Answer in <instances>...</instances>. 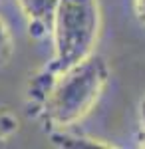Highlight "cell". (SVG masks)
<instances>
[{"instance_id": "cell-1", "label": "cell", "mask_w": 145, "mask_h": 149, "mask_svg": "<svg viewBox=\"0 0 145 149\" xmlns=\"http://www.w3.org/2000/svg\"><path fill=\"white\" fill-rule=\"evenodd\" d=\"M107 80L109 70L105 60L91 54L79 64L58 74L40 117L52 129H68L76 125L100 102Z\"/></svg>"}, {"instance_id": "cell-2", "label": "cell", "mask_w": 145, "mask_h": 149, "mask_svg": "<svg viewBox=\"0 0 145 149\" xmlns=\"http://www.w3.org/2000/svg\"><path fill=\"white\" fill-rule=\"evenodd\" d=\"M100 28V0H60L52 22L54 58L48 66L62 74L89 58L98 44Z\"/></svg>"}, {"instance_id": "cell-3", "label": "cell", "mask_w": 145, "mask_h": 149, "mask_svg": "<svg viewBox=\"0 0 145 149\" xmlns=\"http://www.w3.org/2000/svg\"><path fill=\"white\" fill-rule=\"evenodd\" d=\"M60 0H18L22 14L28 18L30 34L34 38H44L52 32V22Z\"/></svg>"}, {"instance_id": "cell-4", "label": "cell", "mask_w": 145, "mask_h": 149, "mask_svg": "<svg viewBox=\"0 0 145 149\" xmlns=\"http://www.w3.org/2000/svg\"><path fill=\"white\" fill-rule=\"evenodd\" d=\"M56 78H58V72H54L50 66H46L30 80V84H28V105H30V111L34 109V115L42 113L46 97L52 92V86H54Z\"/></svg>"}, {"instance_id": "cell-5", "label": "cell", "mask_w": 145, "mask_h": 149, "mask_svg": "<svg viewBox=\"0 0 145 149\" xmlns=\"http://www.w3.org/2000/svg\"><path fill=\"white\" fill-rule=\"evenodd\" d=\"M52 139V145L56 147H64V149H113V143H105L101 139L96 137H88V135H82V133H72L66 129H52L50 133Z\"/></svg>"}, {"instance_id": "cell-6", "label": "cell", "mask_w": 145, "mask_h": 149, "mask_svg": "<svg viewBox=\"0 0 145 149\" xmlns=\"http://www.w3.org/2000/svg\"><path fill=\"white\" fill-rule=\"evenodd\" d=\"M12 52H14L12 34L8 30V26H6V22L0 18V66L8 64V60L12 58Z\"/></svg>"}, {"instance_id": "cell-7", "label": "cell", "mask_w": 145, "mask_h": 149, "mask_svg": "<svg viewBox=\"0 0 145 149\" xmlns=\"http://www.w3.org/2000/svg\"><path fill=\"white\" fill-rule=\"evenodd\" d=\"M20 127L18 117L6 109H0V143H4L6 139H10Z\"/></svg>"}, {"instance_id": "cell-8", "label": "cell", "mask_w": 145, "mask_h": 149, "mask_svg": "<svg viewBox=\"0 0 145 149\" xmlns=\"http://www.w3.org/2000/svg\"><path fill=\"white\" fill-rule=\"evenodd\" d=\"M133 12L137 20L145 26V0H133Z\"/></svg>"}, {"instance_id": "cell-9", "label": "cell", "mask_w": 145, "mask_h": 149, "mask_svg": "<svg viewBox=\"0 0 145 149\" xmlns=\"http://www.w3.org/2000/svg\"><path fill=\"white\" fill-rule=\"evenodd\" d=\"M139 127L143 131V139H145V97L139 103Z\"/></svg>"}, {"instance_id": "cell-10", "label": "cell", "mask_w": 145, "mask_h": 149, "mask_svg": "<svg viewBox=\"0 0 145 149\" xmlns=\"http://www.w3.org/2000/svg\"><path fill=\"white\" fill-rule=\"evenodd\" d=\"M2 2H4V0H0V4H2Z\"/></svg>"}, {"instance_id": "cell-11", "label": "cell", "mask_w": 145, "mask_h": 149, "mask_svg": "<svg viewBox=\"0 0 145 149\" xmlns=\"http://www.w3.org/2000/svg\"><path fill=\"white\" fill-rule=\"evenodd\" d=\"M143 145H145V139H143Z\"/></svg>"}]
</instances>
